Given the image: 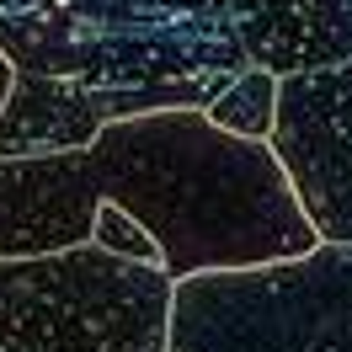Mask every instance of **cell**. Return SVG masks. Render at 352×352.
<instances>
[{"label":"cell","instance_id":"cell-1","mask_svg":"<svg viewBox=\"0 0 352 352\" xmlns=\"http://www.w3.org/2000/svg\"><path fill=\"white\" fill-rule=\"evenodd\" d=\"M91 166L102 203H118L150 230L171 283L256 272L320 245L272 144L214 129L203 107L107 123L91 144Z\"/></svg>","mask_w":352,"mask_h":352},{"label":"cell","instance_id":"cell-2","mask_svg":"<svg viewBox=\"0 0 352 352\" xmlns=\"http://www.w3.org/2000/svg\"><path fill=\"white\" fill-rule=\"evenodd\" d=\"M0 59L118 118L208 107L251 69L224 0H0Z\"/></svg>","mask_w":352,"mask_h":352},{"label":"cell","instance_id":"cell-3","mask_svg":"<svg viewBox=\"0 0 352 352\" xmlns=\"http://www.w3.org/2000/svg\"><path fill=\"white\" fill-rule=\"evenodd\" d=\"M176 283L75 245L0 262V352H166Z\"/></svg>","mask_w":352,"mask_h":352},{"label":"cell","instance_id":"cell-4","mask_svg":"<svg viewBox=\"0 0 352 352\" xmlns=\"http://www.w3.org/2000/svg\"><path fill=\"white\" fill-rule=\"evenodd\" d=\"M166 352H352V245L176 283Z\"/></svg>","mask_w":352,"mask_h":352},{"label":"cell","instance_id":"cell-5","mask_svg":"<svg viewBox=\"0 0 352 352\" xmlns=\"http://www.w3.org/2000/svg\"><path fill=\"white\" fill-rule=\"evenodd\" d=\"M267 144L320 245H352V59L278 80Z\"/></svg>","mask_w":352,"mask_h":352},{"label":"cell","instance_id":"cell-6","mask_svg":"<svg viewBox=\"0 0 352 352\" xmlns=\"http://www.w3.org/2000/svg\"><path fill=\"white\" fill-rule=\"evenodd\" d=\"M102 176L91 150L0 160V262L91 245Z\"/></svg>","mask_w":352,"mask_h":352},{"label":"cell","instance_id":"cell-7","mask_svg":"<svg viewBox=\"0 0 352 352\" xmlns=\"http://www.w3.org/2000/svg\"><path fill=\"white\" fill-rule=\"evenodd\" d=\"M251 69L309 75L352 59V0H224Z\"/></svg>","mask_w":352,"mask_h":352},{"label":"cell","instance_id":"cell-8","mask_svg":"<svg viewBox=\"0 0 352 352\" xmlns=\"http://www.w3.org/2000/svg\"><path fill=\"white\" fill-rule=\"evenodd\" d=\"M107 123H123L112 102L86 96L59 80L16 75L0 102V160H22V155H65V150H91L96 133Z\"/></svg>","mask_w":352,"mask_h":352},{"label":"cell","instance_id":"cell-9","mask_svg":"<svg viewBox=\"0 0 352 352\" xmlns=\"http://www.w3.org/2000/svg\"><path fill=\"white\" fill-rule=\"evenodd\" d=\"M203 112H208L214 129L235 133V139L267 144V139H272V123H278V75H267V69H241Z\"/></svg>","mask_w":352,"mask_h":352},{"label":"cell","instance_id":"cell-10","mask_svg":"<svg viewBox=\"0 0 352 352\" xmlns=\"http://www.w3.org/2000/svg\"><path fill=\"white\" fill-rule=\"evenodd\" d=\"M91 245H102L107 256H123V262L160 267V245L150 241V230H144L139 219H129L118 203H102V208H96V224H91Z\"/></svg>","mask_w":352,"mask_h":352},{"label":"cell","instance_id":"cell-11","mask_svg":"<svg viewBox=\"0 0 352 352\" xmlns=\"http://www.w3.org/2000/svg\"><path fill=\"white\" fill-rule=\"evenodd\" d=\"M6 91H11V65L0 59V102H6Z\"/></svg>","mask_w":352,"mask_h":352}]
</instances>
